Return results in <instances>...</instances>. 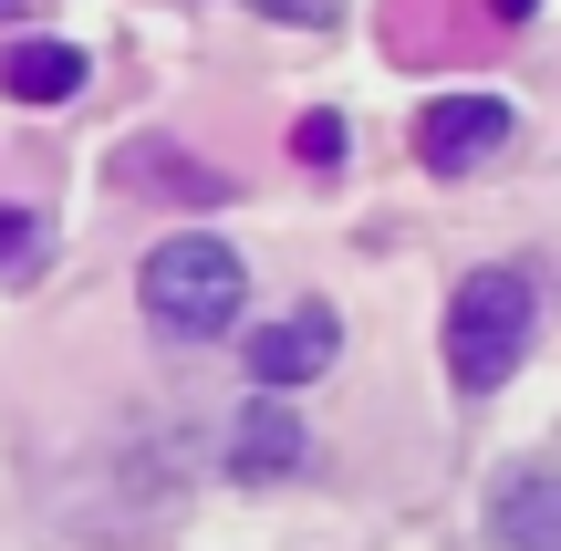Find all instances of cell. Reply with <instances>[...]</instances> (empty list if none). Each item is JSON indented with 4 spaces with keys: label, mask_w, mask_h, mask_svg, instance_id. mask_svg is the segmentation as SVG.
Here are the masks:
<instances>
[{
    "label": "cell",
    "mask_w": 561,
    "mask_h": 551,
    "mask_svg": "<svg viewBox=\"0 0 561 551\" xmlns=\"http://www.w3.org/2000/svg\"><path fill=\"white\" fill-rule=\"evenodd\" d=\"M250 302V271L219 229H178V240L146 250V312H157L167 344H219Z\"/></svg>",
    "instance_id": "1"
},
{
    "label": "cell",
    "mask_w": 561,
    "mask_h": 551,
    "mask_svg": "<svg viewBox=\"0 0 561 551\" xmlns=\"http://www.w3.org/2000/svg\"><path fill=\"white\" fill-rule=\"evenodd\" d=\"M530 333H541V302H530L520 271H468L447 291V375H458V395H500L520 375Z\"/></svg>",
    "instance_id": "2"
},
{
    "label": "cell",
    "mask_w": 561,
    "mask_h": 551,
    "mask_svg": "<svg viewBox=\"0 0 561 551\" xmlns=\"http://www.w3.org/2000/svg\"><path fill=\"white\" fill-rule=\"evenodd\" d=\"M240 365H250V386H312V375H333L343 365V312L333 302H301V312H280V323H250L240 333Z\"/></svg>",
    "instance_id": "3"
},
{
    "label": "cell",
    "mask_w": 561,
    "mask_h": 551,
    "mask_svg": "<svg viewBox=\"0 0 561 551\" xmlns=\"http://www.w3.org/2000/svg\"><path fill=\"white\" fill-rule=\"evenodd\" d=\"M510 136H520V115H510L500 94H437V104L416 115V157H426V177H468V167H489Z\"/></svg>",
    "instance_id": "4"
},
{
    "label": "cell",
    "mask_w": 561,
    "mask_h": 551,
    "mask_svg": "<svg viewBox=\"0 0 561 551\" xmlns=\"http://www.w3.org/2000/svg\"><path fill=\"white\" fill-rule=\"evenodd\" d=\"M489 531H500L510 551H561V469H551V458L500 469V490H489Z\"/></svg>",
    "instance_id": "5"
},
{
    "label": "cell",
    "mask_w": 561,
    "mask_h": 551,
    "mask_svg": "<svg viewBox=\"0 0 561 551\" xmlns=\"http://www.w3.org/2000/svg\"><path fill=\"white\" fill-rule=\"evenodd\" d=\"M301 458H312L301 416H291V406H280V395L261 386V395H250V416L229 427V479H291Z\"/></svg>",
    "instance_id": "6"
},
{
    "label": "cell",
    "mask_w": 561,
    "mask_h": 551,
    "mask_svg": "<svg viewBox=\"0 0 561 551\" xmlns=\"http://www.w3.org/2000/svg\"><path fill=\"white\" fill-rule=\"evenodd\" d=\"M83 83H94V62H83L73 42H11V53H0V94L11 104H73Z\"/></svg>",
    "instance_id": "7"
},
{
    "label": "cell",
    "mask_w": 561,
    "mask_h": 551,
    "mask_svg": "<svg viewBox=\"0 0 561 551\" xmlns=\"http://www.w3.org/2000/svg\"><path fill=\"white\" fill-rule=\"evenodd\" d=\"M291 157L312 167V177H333V167H343V115H301L291 125Z\"/></svg>",
    "instance_id": "8"
},
{
    "label": "cell",
    "mask_w": 561,
    "mask_h": 551,
    "mask_svg": "<svg viewBox=\"0 0 561 551\" xmlns=\"http://www.w3.org/2000/svg\"><path fill=\"white\" fill-rule=\"evenodd\" d=\"M250 11H271V21H301V32H333V0H250Z\"/></svg>",
    "instance_id": "9"
},
{
    "label": "cell",
    "mask_w": 561,
    "mask_h": 551,
    "mask_svg": "<svg viewBox=\"0 0 561 551\" xmlns=\"http://www.w3.org/2000/svg\"><path fill=\"white\" fill-rule=\"evenodd\" d=\"M32 229H42V219H32V208H0V271H11V261H21V250H32Z\"/></svg>",
    "instance_id": "10"
},
{
    "label": "cell",
    "mask_w": 561,
    "mask_h": 551,
    "mask_svg": "<svg viewBox=\"0 0 561 551\" xmlns=\"http://www.w3.org/2000/svg\"><path fill=\"white\" fill-rule=\"evenodd\" d=\"M489 11H500V21H530V11H541V0H489Z\"/></svg>",
    "instance_id": "11"
},
{
    "label": "cell",
    "mask_w": 561,
    "mask_h": 551,
    "mask_svg": "<svg viewBox=\"0 0 561 551\" xmlns=\"http://www.w3.org/2000/svg\"><path fill=\"white\" fill-rule=\"evenodd\" d=\"M21 11H42V0H0V21H21Z\"/></svg>",
    "instance_id": "12"
}]
</instances>
